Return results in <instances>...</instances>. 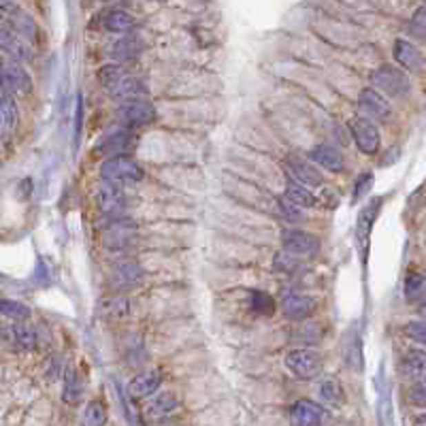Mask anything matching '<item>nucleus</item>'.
Masks as SVG:
<instances>
[{"label":"nucleus","mask_w":426,"mask_h":426,"mask_svg":"<svg viewBox=\"0 0 426 426\" xmlns=\"http://www.w3.org/2000/svg\"><path fill=\"white\" fill-rule=\"evenodd\" d=\"M316 310V303L314 298H307L301 294H290L281 301V312L286 314V318L290 320H305L310 318Z\"/></svg>","instance_id":"2eb2a0df"},{"label":"nucleus","mask_w":426,"mask_h":426,"mask_svg":"<svg viewBox=\"0 0 426 426\" xmlns=\"http://www.w3.org/2000/svg\"><path fill=\"white\" fill-rule=\"evenodd\" d=\"M141 277H143V269L134 260H120L113 265V281L117 286H132Z\"/></svg>","instance_id":"412c9836"},{"label":"nucleus","mask_w":426,"mask_h":426,"mask_svg":"<svg viewBox=\"0 0 426 426\" xmlns=\"http://www.w3.org/2000/svg\"><path fill=\"white\" fill-rule=\"evenodd\" d=\"M358 107L363 113L371 115V117H388L390 115V105L388 101L382 97V94H377V90H363L361 92V99H358Z\"/></svg>","instance_id":"f3484780"},{"label":"nucleus","mask_w":426,"mask_h":426,"mask_svg":"<svg viewBox=\"0 0 426 426\" xmlns=\"http://www.w3.org/2000/svg\"><path fill=\"white\" fill-rule=\"evenodd\" d=\"M286 367L298 377V380H316V377L322 373L324 363H322V356L316 349L296 347V349L288 352Z\"/></svg>","instance_id":"f03ea898"},{"label":"nucleus","mask_w":426,"mask_h":426,"mask_svg":"<svg viewBox=\"0 0 426 426\" xmlns=\"http://www.w3.org/2000/svg\"><path fill=\"white\" fill-rule=\"evenodd\" d=\"M17 120H19L17 105H15L11 94L0 85V126H3V130L11 132V130H15Z\"/></svg>","instance_id":"4be33fe9"},{"label":"nucleus","mask_w":426,"mask_h":426,"mask_svg":"<svg viewBox=\"0 0 426 426\" xmlns=\"http://www.w3.org/2000/svg\"><path fill=\"white\" fill-rule=\"evenodd\" d=\"M405 296L412 303H418L424 298V277L420 273H409L405 277Z\"/></svg>","instance_id":"c9c22d12"},{"label":"nucleus","mask_w":426,"mask_h":426,"mask_svg":"<svg viewBox=\"0 0 426 426\" xmlns=\"http://www.w3.org/2000/svg\"><path fill=\"white\" fill-rule=\"evenodd\" d=\"M101 177L109 183V185H132L143 179V169L136 160H132L130 156H117V158H109L103 162L101 167Z\"/></svg>","instance_id":"f257e3e1"},{"label":"nucleus","mask_w":426,"mask_h":426,"mask_svg":"<svg viewBox=\"0 0 426 426\" xmlns=\"http://www.w3.org/2000/svg\"><path fill=\"white\" fill-rule=\"evenodd\" d=\"M310 158L314 162H318L320 167L333 171V173H339L343 169V156L330 145H316L312 152H310Z\"/></svg>","instance_id":"aec40b11"},{"label":"nucleus","mask_w":426,"mask_h":426,"mask_svg":"<svg viewBox=\"0 0 426 426\" xmlns=\"http://www.w3.org/2000/svg\"><path fill=\"white\" fill-rule=\"evenodd\" d=\"M107 422V409L101 400H92L83 412V426H105Z\"/></svg>","instance_id":"2f4dec72"},{"label":"nucleus","mask_w":426,"mask_h":426,"mask_svg":"<svg viewBox=\"0 0 426 426\" xmlns=\"http://www.w3.org/2000/svg\"><path fill=\"white\" fill-rule=\"evenodd\" d=\"M281 245H283V252L292 258L314 256L320 250L318 236H314L310 232H303V230H283L281 232Z\"/></svg>","instance_id":"39448f33"},{"label":"nucleus","mask_w":426,"mask_h":426,"mask_svg":"<svg viewBox=\"0 0 426 426\" xmlns=\"http://www.w3.org/2000/svg\"><path fill=\"white\" fill-rule=\"evenodd\" d=\"M0 11H15L13 3H0Z\"/></svg>","instance_id":"a18cd8bd"},{"label":"nucleus","mask_w":426,"mask_h":426,"mask_svg":"<svg viewBox=\"0 0 426 426\" xmlns=\"http://www.w3.org/2000/svg\"><path fill=\"white\" fill-rule=\"evenodd\" d=\"M252 310L260 316H271L275 312V301L267 292H252Z\"/></svg>","instance_id":"e433bc0d"},{"label":"nucleus","mask_w":426,"mask_h":426,"mask_svg":"<svg viewBox=\"0 0 426 426\" xmlns=\"http://www.w3.org/2000/svg\"><path fill=\"white\" fill-rule=\"evenodd\" d=\"M343 361L349 369L354 371H363L365 361H363V341L358 337L356 328H349L345 335V343H343Z\"/></svg>","instance_id":"a211bd4d"},{"label":"nucleus","mask_w":426,"mask_h":426,"mask_svg":"<svg viewBox=\"0 0 426 426\" xmlns=\"http://www.w3.org/2000/svg\"><path fill=\"white\" fill-rule=\"evenodd\" d=\"M97 207L105 213V216H111L115 220H120L124 216V211L128 207V201L124 196V192L115 185H101L97 190Z\"/></svg>","instance_id":"0eeeda50"},{"label":"nucleus","mask_w":426,"mask_h":426,"mask_svg":"<svg viewBox=\"0 0 426 426\" xmlns=\"http://www.w3.org/2000/svg\"><path fill=\"white\" fill-rule=\"evenodd\" d=\"M320 396H322V400L326 405L337 407V405H341V400H343V388L337 380H326L320 386Z\"/></svg>","instance_id":"7c9ffc66"},{"label":"nucleus","mask_w":426,"mask_h":426,"mask_svg":"<svg viewBox=\"0 0 426 426\" xmlns=\"http://www.w3.org/2000/svg\"><path fill=\"white\" fill-rule=\"evenodd\" d=\"M83 394V384L79 382V377L75 371H66V384H64V400L66 403H77Z\"/></svg>","instance_id":"473e14b6"},{"label":"nucleus","mask_w":426,"mask_h":426,"mask_svg":"<svg viewBox=\"0 0 426 426\" xmlns=\"http://www.w3.org/2000/svg\"><path fill=\"white\" fill-rule=\"evenodd\" d=\"M0 314L11 318V320H28L30 318V310L23 303H17V301H11V298H0Z\"/></svg>","instance_id":"c756f323"},{"label":"nucleus","mask_w":426,"mask_h":426,"mask_svg":"<svg viewBox=\"0 0 426 426\" xmlns=\"http://www.w3.org/2000/svg\"><path fill=\"white\" fill-rule=\"evenodd\" d=\"M371 79L382 92L390 94V97H405V94L412 90L409 77L398 66L384 64V66H380V68L375 70Z\"/></svg>","instance_id":"20e7f679"},{"label":"nucleus","mask_w":426,"mask_h":426,"mask_svg":"<svg viewBox=\"0 0 426 426\" xmlns=\"http://www.w3.org/2000/svg\"><path fill=\"white\" fill-rule=\"evenodd\" d=\"M392 54H394V60L400 66H405L407 70H422V66H424V58H422L420 50L418 47H414L412 43L403 41V39H398L394 43Z\"/></svg>","instance_id":"6ab92c4d"},{"label":"nucleus","mask_w":426,"mask_h":426,"mask_svg":"<svg viewBox=\"0 0 426 426\" xmlns=\"http://www.w3.org/2000/svg\"><path fill=\"white\" fill-rule=\"evenodd\" d=\"M81 117H83V105H81V97H79V103H77V136L81 132Z\"/></svg>","instance_id":"c03bdc74"},{"label":"nucleus","mask_w":426,"mask_h":426,"mask_svg":"<svg viewBox=\"0 0 426 426\" xmlns=\"http://www.w3.org/2000/svg\"><path fill=\"white\" fill-rule=\"evenodd\" d=\"M286 199L290 205H294L296 209L298 207H316V196L307 190V187H303V185H298V183H288V187H286Z\"/></svg>","instance_id":"cd10ccee"},{"label":"nucleus","mask_w":426,"mask_h":426,"mask_svg":"<svg viewBox=\"0 0 426 426\" xmlns=\"http://www.w3.org/2000/svg\"><path fill=\"white\" fill-rule=\"evenodd\" d=\"M11 30H15L23 41L26 39H34V32H37V26H34V21L30 19V15L26 13H15L13 15V26H9Z\"/></svg>","instance_id":"72a5a7b5"},{"label":"nucleus","mask_w":426,"mask_h":426,"mask_svg":"<svg viewBox=\"0 0 426 426\" xmlns=\"http://www.w3.org/2000/svg\"><path fill=\"white\" fill-rule=\"evenodd\" d=\"M288 171L294 175L298 185H310V187L322 185V175L312 167L310 162L298 158V156H288Z\"/></svg>","instance_id":"ddd939ff"},{"label":"nucleus","mask_w":426,"mask_h":426,"mask_svg":"<svg viewBox=\"0 0 426 426\" xmlns=\"http://www.w3.org/2000/svg\"><path fill=\"white\" fill-rule=\"evenodd\" d=\"M136 239V230H134V224L128 222L126 218H120L115 224H111L107 230H105V236H103V243L111 250H126L134 243Z\"/></svg>","instance_id":"6e6552de"},{"label":"nucleus","mask_w":426,"mask_h":426,"mask_svg":"<svg viewBox=\"0 0 426 426\" xmlns=\"http://www.w3.org/2000/svg\"><path fill=\"white\" fill-rule=\"evenodd\" d=\"M156 117H158L156 107L145 99H132V101H126L117 107V120L128 128L148 126L156 120Z\"/></svg>","instance_id":"7ed1b4c3"},{"label":"nucleus","mask_w":426,"mask_h":426,"mask_svg":"<svg viewBox=\"0 0 426 426\" xmlns=\"http://www.w3.org/2000/svg\"><path fill=\"white\" fill-rule=\"evenodd\" d=\"M382 203H384V199H375V201H371L363 211H361V216H358V239H367L369 236V232H371V228H373V222L377 220V213H380V209H382Z\"/></svg>","instance_id":"393cba45"},{"label":"nucleus","mask_w":426,"mask_h":426,"mask_svg":"<svg viewBox=\"0 0 426 426\" xmlns=\"http://www.w3.org/2000/svg\"><path fill=\"white\" fill-rule=\"evenodd\" d=\"M371 183H373V175H363L356 181V187H354V201L363 199L369 190H371Z\"/></svg>","instance_id":"ea45409f"},{"label":"nucleus","mask_w":426,"mask_h":426,"mask_svg":"<svg viewBox=\"0 0 426 426\" xmlns=\"http://www.w3.org/2000/svg\"><path fill=\"white\" fill-rule=\"evenodd\" d=\"M403 373L409 377H416L420 382L424 375V354L422 352H409L403 361Z\"/></svg>","instance_id":"f704fd0d"},{"label":"nucleus","mask_w":426,"mask_h":426,"mask_svg":"<svg viewBox=\"0 0 426 426\" xmlns=\"http://www.w3.org/2000/svg\"><path fill=\"white\" fill-rule=\"evenodd\" d=\"M290 416H292V422L296 426H318V424H322L326 412H324V407L314 403V400L301 398L292 405Z\"/></svg>","instance_id":"9b49d317"},{"label":"nucleus","mask_w":426,"mask_h":426,"mask_svg":"<svg viewBox=\"0 0 426 426\" xmlns=\"http://www.w3.org/2000/svg\"><path fill=\"white\" fill-rule=\"evenodd\" d=\"M113 97L117 99V101H132V99H139V94H145V88H143V83H141L136 77H132V75H128L120 85H117L113 92Z\"/></svg>","instance_id":"c85d7f7f"},{"label":"nucleus","mask_w":426,"mask_h":426,"mask_svg":"<svg viewBox=\"0 0 426 426\" xmlns=\"http://www.w3.org/2000/svg\"><path fill=\"white\" fill-rule=\"evenodd\" d=\"M3 339L19 349V352H28V349H34L37 347V333H34V328L28 326V324H13L9 328H5V333H3Z\"/></svg>","instance_id":"f8f14e48"},{"label":"nucleus","mask_w":426,"mask_h":426,"mask_svg":"<svg viewBox=\"0 0 426 426\" xmlns=\"http://www.w3.org/2000/svg\"><path fill=\"white\" fill-rule=\"evenodd\" d=\"M0 50L5 54H9L17 64L23 60H30L32 52H30V45L23 41L15 30H11L9 26L0 28Z\"/></svg>","instance_id":"1a4fd4ad"},{"label":"nucleus","mask_w":426,"mask_h":426,"mask_svg":"<svg viewBox=\"0 0 426 426\" xmlns=\"http://www.w3.org/2000/svg\"><path fill=\"white\" fill-rule=\"evenodd\" d=\"M103 312L107 316H113V318H122L128 314V301L126 298H109L103 303Z\"/></svg>","instance_id":"4c0bfd02"},{"label":"nucleus","mask_w":426,"mask_h":426,"mask_svg":"<svg viewBox=\"0 0 426 426\" xmlns=\"http://www.w3.org/2000/svg\"><path fill=\"white\" fill-rule=\"evenodd\" d=\"M409 396H412V400H414V403H416L418 407H424V384L418 382L416 386H412Z\"/></svg>","instance_id":"79ce46f5"},{"label":"nucleus","mask_w":426,"mask_h":426,"mask_svg":"<svg viewBox=\"0 0 426 426\" xmlns=\"http://www.w3.org/2000/svg\"><path fill=\"white\" fill-rule=\"evenodd\" d=\"M349 134L356 141L358 150L365 152L367 156L380 152V130H377L369 120H365V117H354L349 122Z\"/></svg>","instance_id":"423d86ee"},{"label":"nucleus","mask_w":426,"mask_h":426,"mask_svg":"<svg viewBox=\"0 0 426 426\" xmlns=\"http://www.w3.org/2000/svg\"><path fill=\"white\" fill-rule=\"evenodd\" d=\"M281 207H283V211H286V216H288V218H292V220H301V211H298L294 205H290L286 199L281 201Z\"/></svg>","instance_id":"37998d69"},{"label":"nucleus","mask_w":426,"mask_h":426,"mask_svg":"<svg viewBox=\"0 0 426 426\" xmlns=\"http://www.w3.org/2000/svg\"><path fill=\"white\" fill-rule=\"evenodd\" d=\"M175 407H177V398L171 394V392H162V394H158L152 403H150V407H148V416L150 418H167V416H171L173 412H175Z\"/></svg>","instance_id":"bb28decb"},{"label":"nucleus","mask_w":426,"mask_h":426,"mask_svg":"<svg viewBox=\"0 0 426 426\" xmlns=\"http://www.w3.org/2000/svg\"><path fill=\"white\" fill-rule=\"evenodd\" d=\"M141 47H143V43H141V39H139L136 34H124L120 41L113 45L111 54H113V58L124 62V60L136 58V56L141 54Z\"/></svg>","instance_id":"b1692460"},{"label":"nucleus","mask_w":426,"mask_h":426,"mask_svg":"<svg viewBox=\"0 0 426 426\" xmlns=\"http://www.w3.org/2000/svg\"><path fill=\"white\" fill-rule=\"evenodd\" d=\"M407 335L414 339V341H418V343H424V324L422 322H409L407 324Z\"/></svg>","instance_id":"a19ab883"},{"label":"nucleus","mask_w":426,"mask_h":426,"mask_svg":"<svg viewBox=\"0 0 426 426\" xmlns=\"http://www.w3.org/2000/svg\"><path fill=\"white\" fill-rule=\"evenodd\" d=\"M128 75H130V73H128V70H126L124 66H120V64H107V66L101 68L99 79H101V85L111 94L117 85H120V83L128 77Z\"/></svg>","instance_id":"a878e982"},{"label":"nucleus","mask_w":426,"mask_h":426,"mask_svg":"<svg viewBox=\"0 0 426 426\" xmlns=\"http://www.w3.org/2000/svg\"><path fill=\"white\" fill-rule=\"evenodd\" d=\"M103 23H105V28L109 32H115V34H130V30H134V26H136L134 17L128 11H122V9L109 11L105 15Z\"/></svg>","instance_id":"5701e85b"},{"label":"nucleus","mask_w":426,"mask_h":426,"mask_svg":"<svg viewBox=\"0 0 426 426\" xmlns=\"http://www.w3.org/2000/svg\"><path fill=\"white\" fill-rule=\"evenodd\" d=\"M424 19H426V15H424V7H420V9L416 11V15L412 17V32H414L418 39H424V32H426Z\"/></svg>","instance_id":"58836bf2"},{"label":"nucleus","mask_w":426,"mask_h":426,"mask_svg":"<svg viewBox=\"0 0 426 426\" xmlns=\"http://www.w3.org/2000/svg\"><path fill=\"white\" fill-rule=\"evenodd\" d=\"M160 384H162V375L158 371H145V373H139L128 384V392L132 398H145L154 394L160 388Z\"/></svg>","instance_id":"dca6fc26"},{"label":"nucleus","mask_w":426,"mask_h":426,"mask_svg":"<svg viewBox=\"0 0 426 426\" xmlns=\"http://www.w3.org/2000/svg\"><path fill=\"white\" fill-rule=\"evenodd\" d=\"M134 148V136L128 130H120V132H111L109 136H105L99 145L101 154H115L117 156H126V152H130Z\"/></svg>","instance_id":"4468645a"},{"label":"nucleus","mask_w":426,"mask_h":426,"mask_svg":"<svg viewBox=\"0 0 426 426\" xmlns=\"http://www.w3.org/2000/svg\"><path fill=\"white\" fill-rule=\"evenodd\" d=\"M3 85L9 94L15 92V94H26L30 92L32 88V79L30 75L26 73V68H23L21 64L17 62H9L3 66Z\"/></svg>","instance_id":"9d476101"}]
</instances>
